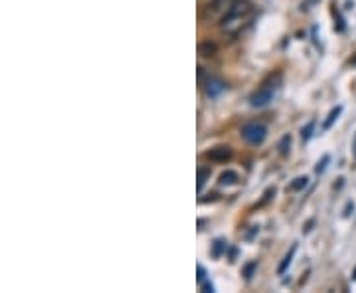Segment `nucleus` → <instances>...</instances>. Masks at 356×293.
<instances>
[{"label":"nucleus","instance_id":"obj_4","mask_svg":"<svg viewBox=\"0 0 356 293\" xmlns=\"http://www.w3.org/2000/svg\"><path fill=\"white\" fill-rule=\"evenodd\" d=\"M206 159H210V161H214V163H226V161H230L232 159V149L230 147H214V149H210L208 153H206Z\"/></svg>","mask_w":356,"mask_h":293},{"label":"nucleus","instance_id":"obj_20","mask_svg":"<svg viewBox=\"0 0 356 293\" xmlns=\"http://www.w3.org/2000/svg\"><path fill=\"white\" fill-rule=\"evenodd\" d=\"M353 280L356 282V268H355V272H353Z\"/></svg>","mask_w":356,"mask_h":293},{"label":"nucleus","instance_id":"obj_2","mask_svg":"<svg viewBox=\"0 0 356 293\" xmlns=\"http://www.w3.org/2000/svg\"><path fill=\"white\" fill-rule=\"evenodd\" d=\"M279 85H281V73H275V75H271L269 79H265L254 93L250 95L252 107H265V105L273 99V95H275V91L279 89Z\"/></svg>","mask_w":356,"mask_h":293},{"label":"nucleus","instance_id":"obj_6","mask_svg":"<svg viewBox=\"0 0 356 293\" xmlns=\"http://www.w3.org/2000/svg\"><path fill=\"white\" fill-rule=\"evenodd\" d=\"M295 252H297V244H293V246H291L289 254H287V256L283 258V262L279 264V268H277V274H279V276H283V274L287 272V268H289V266H291V262H293V256H295Z\"/></svg>","mask_w":356,"mask_h":293},{"label":"nucleus","instance_id":"obj_8","mask_svg":"<svg viewBox=\"0 0 356 293\" xmlns=\"http://www.w3.org/2000/svg\"><path fill=\"white\" fill-rule=\"evenodd\" d=\"M307 184H309V178L307 176H297L289 186H287V190L289 192H299V190H303Z\"/></svg>","mask_w":356,"mask_h":293},{"label":"nucleus","instance_id":"obj_21","mask_svg":"<svg viewBox=\"0 0 356 293\" xmlns=\"http://www.w3.org/2000/svg\"><path fill=\"white\" fill-rule=\"evenodd\" d=\"M353 147H355V153H356V137H355V145H353Z\"/></svg>","mask_w":356,"mask_h":293},{"label":"nucleus","instance_id":"obj_10","mask_svg":"<svg viewBox=\"0 0 356 293\" xmlns=\"http://www.w3.org/2000/svg\"><path fill=\"white\" fill-rule=\"evenodd\" d=\"M240 180V176L236 175L234 171H226L220 175V184H236Z\"/></svg>","mask_w":356,"mask_h":293},{"label":"nucleus","instance_id":"obj_13","mask_svg":"<svg viewBox=\"0 0 356 293\" xmlns=\"http://www.w3.org/2000/svg\"><path fill=\"white\" fill-rule=\"evenodd\" d=\"M208 176H210V169H200V171H198V190H202L204 188Z\"/></svg>","mask_w":356,"mask_h":293},{"label":"nucleus","instance_id":"obj_1","mask_svg":"<svg viewBox=\"0 0 356 293\" xmlns=\"http://www.w3.org/2000/svg\"><path fill=\"white\" fill-rule=\"evenodd\" d=\"M254 16V6L248 0H228L220 18V28L226 34H238Z\"/></svg>","mask_w":356,"mask_h":293},{"label":"nucleus","instance_id":"obj_14","mask_svg":"<svg viewBox=\"0 0 356 293\" xmlns=\"http://www.w3.org/2000/svg\"><path fill=\"white\" fill-rule=\"evenodd\" d=\"M329 161H331V157H329V155H325V157H323V161H319V165L315 167V171H317L319 175H321V173H325V169H327Z\"/></svg>","mask_w":356,"mask_h":293},{"label":"nucleus","instance_id":"obj_7","mask_svg":"<svg viewBox=\"0 0 356 293\" xmlns=\"http://www.w3.org/2000/svg\"><path fill=\"white\" fill-rule=\"evenodd\" d=\"M341 113H343V107H341V105L333 107V109H331V113H329V117L325 119V123H323V129H325V131H329V129L335 125V121L341 117Z\"/></svg>","mask_w":356,"mask_h":293},{"label":"nucleus","instance_id":"obj_9","mask_svg":"<svg viewBox=\"0 0 356 293\" xmlns=\"http://www.w3.org/2000/svg\"><path fill=\"white\" fill-rule=\"evenodd\" d=\"M226 248H228V242H224V240H214V246H212V256L214 258H220L222 256V252H226Z\"/></svg>","mask_w":356,"mask_h":293},{"label":"nucleus","instance_id":"obj_17","mask_svg":"<svg viewBox=\"0 0 356 293\" xmlns=\"http://www.w3.org/2000/svg\"><path fill=\"white\" fill-rule=\"evenodd\" d=\"M255 266H257V264H252V266H248V268H246V278H248V280L252 278V270H254Z\"/></svg>","mask_w":356,"mask_h":293},{"label":"nucleus","instance_id":"obj_12","mask_svg":"<svg viewBox=\"0 0 356 293\" xmlns=\"http://www.w3.org/2000/svg\"><path fill=\"white\" fill-rule=\"evenodd\" d=\"M313 131H315V123L311 121V123H307V127L301 129V137H303V141H309V139L313 137Z\"/></svg>","mask_w":356,"mask_h":293},{"label":"nucleus","instance_id":"obj_5","mask_svg":"<svg viewBox=\"0 0 356 293\" xmlns=\"http://www.w3.org/2000/svg\"><path fill=\"white\" fill-rule=\"evenodd\" d=\"M224 89H226V83H224V81H220V79H216V77H208V81H206V93H208L210 97H218Z\"/></svg>","mask_w":356,"mask_h":293},{"label":"nucleus","instance_id":"obj_15","mask_svg":"<svg viewBox=\"0 0 356 293\" xmlns=\"http://www.w3.org/2000/svg\"><path fill=\"white\" fill-rule=\"evenodd\" d=\"M214 52H216V46H214V44H202V46H200V54H202V56H212Z\"/></svg>","mask_w":356,"mask_h":293},{"label":"nucleus","instance_id":"obj_3","mask_svg":"<svg viewBox=\"0 0 356 293\" xmlns=\"http://www.w3.org/2000/svg\"><path fill=\"white\" fill-rule=\"evenodd\" d=\"M242 137L250 143V145H261L267 137V127L261 123H248L242 127Z\"/></svg>","mask_w":356,"mask_h":293},{"label":"nucleus","instance_id":"obj_18","mask_svg":"<svg viewBox=\"0 0 356 293\" xmlns=\"http://www.w3.org/2000/svg\"><path fill=\"white\" fill-rule=\"evenodd\" d=\"M351 210H355V204H353V202H349V206H347V212H345V216H351Z\"/></svg>","mask_w":356,"mask_h":293},{"label":"nucleus","instance_id":"obj_22","mask_svg":"<svg viewBox=\"0 0 356 293\" xmlns=\"http://www.w3.org/2000/svg\"><path fill=\"white\" fill-rule=\"evenodd\" d=\"M353 65H356V59H353Z\"/></svg>","mask_w":356,"mask_h":293},{"label":"nucleus","instance_id":"obj_19","mask_svg":"<svg viewBox=\"0 0 356 293\" xmlns=\"http://www.w3.org/2000/svg\"><path fill=\"white\" fill-rule=\"evenodd\" d=\"M202 288H204V292H214V286H212V284H206Z\"/></svg>","mask_w":356,"mask_h":293},{"label":"nucleus","instance_id":"obj_11","mask_svg":"<svg viewBox=\"0 0 356 293\" xmlns=\"http://www.w3.org/2000/svg\"><path fill=\"white\" fill-rule=\"evenodd\" d=\"M289 149H291V135H285L279 141V153L281 155H289Z\"/></svg>","mask_w":356,"mask_h":293},{"label":"nucleus","instance_id":"obj_16","mask_svg":"<svg viewBox=\"0 0 356 293\" xmlns=\"http://www.w3.org/2000/svg\"><path fill=\"white\" fill-rule=\"evenodd\" d=\"M198 284H204V280H206V270H204L202 266H198Z\"/></svg>","mask_w":356,"mask_h":293}]
</instances>
